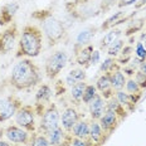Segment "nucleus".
<instances>
[{
  "label": "nucleus",
  "mask_w": 146,
  "mask_h": 146,
  "mask_svg": "<svg viewBox=\"0 0 146 146\" xmlns=\"http://www.w3.org/2000/svg\"><path fill=\"white\" fill-rule=\"evenodd\" d=\"M40 69L32 58H23L11 69L9 82L15 90L27 91L35 87L40 82Z\"/></svg>",
  "instance_id": "1"
},
{
  "label": "nucleus",
  "mask_w": 146,
  "mask_h": 146,
  "mask_svg": "<svg viewBox=\"0 0 146 146\" xmlns=\"http://www.w3.org/2000/svg\"><path fill=\"white\" fill-rule=\"evenodd\" d=\"M43 48V32L35 24H27L20 32L17 57L35 58Z\"/></svg>",
  "instance_id": "2"
},
{
  "label": "nucleus",
  "mask_w": 146,
  "mask_h": 146,
  "mask_svg": "<svg viewBox=\"0 0 146 146\" xmlns=\"http://www.w3.org/2000/svg\"><path fill=\"white\" fill-rule=\"evenodd\" d=\"M32 17L36 18L42 22V32L44 33L45 38L48 39L50 45L57 44L64 38L66 28L63 23L57 19L56 17H53L49 11H35Z\"/></svg>",
  "instance_id": "3"
},
{
  "label": "nucleus",
  "mask_w": 146,
  "mask_h": 146,
  "mask_svg": "<svg viewBox=\"0 0 146 146\" xmlns=\"http://www.w3.org/2000/svg\"><path fill=\"white\" fill-rule=\"evenodd\" d=\"M67 62H68V56H67L66 52L63 50L54 52L45 60V66H44L45 76L49 80H56L59 76V73L63 71V68L67 66Z\"/></svg>",
  "instance_id": "4"
},
{
  "label": "nucleus",
  "mask_w": 146,
  "mask_h": 146,
  "mask_svg": "<svg viewBox=\"0 0 146 146\" xmlns=\"http://www.w3.org/2000/svg\"><path fill=\"white\" fill-rule=\"evenodd\" d=\"M60 126V112L58 111L57 106L54 103H49L45 107L43 115H42L40 125H39V130L42 131L43 135H47L52 130H56Z\"/></svg>",
  "instance_id": "5"
},
{
  "label": "nucleus",
  "mask_w": 146,
  "mask_h": 146,
  "mask_svg": "<svg viewBox=\"0 0 146 146\" xmlns=\"http://www.w3.org/2000/svg\"><path fill=\"white\" fill-rule=\"evenodd\" d=\"M15 125L24 129L30 133L35 132V110L30 105H22V107L17 111L14 116Z\"/></svg>",
  "instance_id": "6"
},
{
  "label": "nucleus",
  "mask_w": 146,
  "mask_h": 146,
  "mask_svg": "<svg viewBox=\"0 0 146 146\" xmlns=\"http://www.w3.org/2000/svg\"><path fill=\"white\" fill-rule=\"evenodd\" d=\"M22 101L15 95L0 97V122L10 120L15 116L17 111L22 107Z\"/></svg>",
  "instance_id": "7"
},
{
  "label": "nucleus",
  "mask_w": 146,
  "mask_h": 146,
  "mask_svg": "<svg viewBox=\"0 0 146 146\" xmlns=\"http://www.w3.org/2000/svg\"><path fill=\"white\" fill-rule=\"evenodd\" d=\"M18 35H19V30H18L17 24L13 23L0 32V54H8L14 49L18 42Z\"/></svg>",
  "instance_id": "8"
},
{
  "label": "nucleus",
  "mask_w": 146,
  "mask_h": 146,
  "mask_svg": "<svg viewBox=\"0 0 146 146\" xmlns=\"http://www.w3.org/2000/svg\"><path fill=\"white\" fill-rule=\"evenodd\" d=\"M4 135L10 142L15 145H29L30 135L32 133L25 131L24 129L19 127L18 125H10L4 130Z\"/></svg>",
  "instance_id": "9"
},
{
  "label": "nucleus",
  "mask_w": 146,
  "mask_h": 146,
  "mask_svg": "<svg viewBox=\"0 0 146 146\" xmlns=\"http://www.w3.org/2000/svg\"><path fill=\"white\" fill-rule=\"evenodd\" d=\"M81 120V116L78 111L74 107H66L60 115V126L63 130L71 133L73 126Z\"/></svg>",
  "instance_id": "10"
},
{
  "label": "nucleus",
  "mask_w": 146,
  "mask_h": 146,
  "mask_svg": "<svg viewBox=\"0 0 146 146\" xmlns=\"http://www.w3.org/2000/svg\"><path fill=\"white\" fill-rule=\"evenodd\" d=\"M68 133L69 132L64 131L62 126H59L58 129L48 132L45 136L48 137L50 146H67V144H71L72 140V135H68Z\"/></svg>",
  "instance_id": "11"
},
{
  "label": "nucleus",
  "mask_w": 146,
  "mask_h": 146,
  "mask_svg": "<svg viewBox=\"0 0 146 146\" xmlns=\"http://www.w3.org/2000/svg\"><path fill=\"white\" fill-rule=\"evenodd\" d=\"M88 110H90L91 118L93 121H98L106 112V100L100 93H97L88 103Z\"/></svg>",
  "instance_id": "12"
},
{
  "label": "nucleus",
  "mask_w": 146,
  "mask_h": 146,
  "mask_svg": "<svg viewBox=\"0 0 146 146\" xmlns=\"http://www.w3.org/2000/svg\"><path fill=\"white\" fill-rule=\"evenodd\" d=\"M96 88L97 91L101 92V96L107 101L115 95L112 93V84H111V73H103L101 77L96 82Z\"/></svg>",
  "instance_id": "13"
},
{
  "label": "nucleus",
  "mask_w": 146,
  "mask_h": 146,
  "mask_svg": "<svg viewBox=\"0 0 146 146\" xmlns=\"http://www.w3.org/2000/svg\"><path fill=\"white\" fill-rule=\"evenodd\" d=\"M98 122H100V125H101L103 132L110 135V132L113 131L115 127L117 126L118 116L113 111H111V110H106V112L102 115V117L98 120Z\"/></svg>",
  "instance_id": "14"
},
{
  "label": "nucleus",
  "mask_w": 146,
  "mask_h": 146,
  "mask_svg": "<svg viewBox=\"0 0 146 146\" xmlns=\"http://www.w3.org/2000/svg\"><path fill=\"white\" fill-rule=\"evenodd\" d=\"M18 9H19V4L18 3H8L0 10V27H5L11 23L14 15L17 14Z\"/></svg>",
  "instance_id": "15"
},
{
  "label": "nucleus",
  "mask_w": 146,
  "mask_h": 146,
  "mask_svg": "<svg viewBox=\"0 0 146 146\" xmlns=\"http://www.w3.org/2000/svg\"><path fill=\"white\" fill-rule=\"evenodd\" d=\"M76 48H80L76 53V62L77 64H80L82 67H88L91 64V57L93 53V45L92 44H87L83 47L76 45Z\"/></svg>",
  "instance_id": "16"
},
{
  "label": "nucleus",
  "mask_w": 146,
  "mask_h": 146,
  "mask_svg": "<svg viewBox=\"0 0 146 146\" xmlns=\"http://www.w3.org/2000/svg\"><path fill=\"white\" fill-rule=\"evenodd\" d=\"M140 96L141 95H131V93L123 92V91H117V92L115 93V97H116L117 101L120 102L125 108H129V110L135 108Z\"/></svg>",
  "instance_id": "17"
},
{
  "label": "nucleus",
  "mask_w": 146,
  "mask_h": 146,
  "mask_svg": "<svg viewBox=\"0 0 146 146\" xmlns=\"http://www.w3.org/2000/svg\"><path fill=\"white\" fill-rule=\"evenodd\" d=\"M52 98V88L48 84H40L35 93V103L36 105H47Z\"/></svg>",
  "instance_id": "18"
},
{
  "label": "nucleus",
  "mask_w": 146,
  "mask_h": 146,
  "mask_svg": "<svg viewBox=\"0 0 146 146\" xmlns=\"http://www.w3.org/2000/svg\"><path fill=\"white\" fill-rule=\"evenodd\" d=\"M71 135L73 137H78V139H83V140L88 139V135H90V123L87 121L80 120L73 126Z\"/></svg>",
  "instance_id": "19"
},
{
  "label": "nucleus",
  "mask_w": 146,
  "mask_h": 146,
  "mask_svg": "<svg viewBox=\"0 0 146 146\" xmlns=\"http://www.w3.org/2000/svg\"><path fill=\"white\" fill-rule=\"evenodd\" d=\"M103 130L100 125L98 121H93L90 123V135H88V140L93 144H100L103 140Z\"/></svg>",
  "instance_id": "20"
},
{
  "label": "nucleus",
  "mask_w": 146,
  "mask_h": 146,
  "mask_svg": "<svg viewBox=\"0 0 146 146\" xmlns=\"http://www.w3.org/2000/svg\"><path fill=\"white\" fill-rule=\"evenodd\" d=\"M126 76L123 72H121L120 69L112 72L111 73V84H112V90L113 91H122L125 86H126Z\"/></svg>",
  "instance_id": "21"
},
{
  "label": "nucleus",
  "mask_w": 146,
  "mask_h": 146,
  "mask_svg": "<svg viewBox=\"0 0 146 146\" xmlns=\"http://www.w3.org/2000/svg\"><path fill=\"white\" fill-rule=\"evenodd\" d=\"M106 110H111V111H113L115 113H116L118 117H121V118L126 117V115H127L126 113V108H125L123 106L117 101L115 96L106 101Z\"/></svg>",
  "instance_id": "22"
},
{
  "label": "nucleus",
  "mask_w": 146,
  "mask_h": 146,
  "mask_svg": "<svg viewBox=\"0 0 146 146\" xmlns=\"http://www.w3.org/2000/svg\"><path fill=\"white\" fill-rule=\"evenodd\" d=\"M86 87H87L86 81L78 82V83H76L73 87H71V97H72L73 101H74V103L82 102V97H83Z\"/></svg>",
  "instance_id": "23"
},
{
  "label": "nucleus",
  "mask_w": 146,
  "mask_h": 146,
  "mask_svg": "<svg viewBox=\"0 0 146 146\" xmlns=\"http://www.w3.org/2000/svg\"><path fill=\"white\" fill-rule=\"evenodd\" d=\"M121 35V30L118 29H115V30H111L110 33H107L105 36L102 38V42H101V49H106L111 45L113 42H116L118 39V36Z\"/></svg>",
  "instance_id": "24"
},
{
  "label": "nucleus",
  "mask_w": 146,
  "mask_h": 146,
  "mask_svg": "<svg viewBox=\"0 0 146 146\" xmlns=\"http://www.w3.org/2000/svg\"><path fill=\"white\" fill-rule=\"evenodd\" d=\"M95 35V29L92 28H87L84 30H82L80 34L77 35V44L76 45H80V47H83V45L88 44L92 39V36Z\"/></svg>",
  "instance_id": "25"
},
{
  "label": "nucleus",
  "mask_w": 146,
  "mask_h": 146,
  "mask_svg": "<svg viewBox=\"0 0 146 146\" xmlns=\"http://www.w3.org/2000/svg\"><path fill=\"white\" fill-rule=\"evenodd\" d=\"M30 146H50L48 137L43 133H36L33 132L30 135V141H29Z\"/></svg>",
  "instance_id": "26"
},
{
  "label": "nucleus",
  "mask_w": 146,
  "mask_h": 146,
  "mask_svg": "<svg viewBox=\"0 0 146 146\" xmlns=\"http://www.w3.org/2000/svg\"><path fill=\"white\" fill-rule=\"evenodd\" d=\"M121 17H125V11H122V10H120V11H117L116 14L111 15V17L102 24L101 28L102 29H110V28H113V27L117 25V24H121L122 23V20H120Z\"/></svg>",
  "instance_id": "27"
},
{
  "label": "nucleus",
  "mask_w": 146,
  "mask_h": 146,
  "mask_svg": "<svg viewBox=\"0 0 146 146\" xmlns=\"http://www.w3.org/2000/svg\"><path fill=\"white\" fill-rule=\"evenodd\" d=\"M125 47V42L122 39H117L116 42H113L110 47L107 48V54L108 57H112V58H116L121 54V50Z\"/></svg>",
  "instance_id": "28"
},
{
  "label": "nucleus",
  "mask_w": 146,
  "mask_h": 146,
  "mask_svg": "<svg viewBox=\"0 0 146 146\" xmlns=\"http://www.w3.org/2000/svg\"><path fill=\"white\" fill-rule=\"evenodd\" d=\"M117 64H116V60L112 57H108L107 59L103 60V63L100 67V71L103 72V73H112L115 71H117Z\"/></svg>",
  "instance_id": "29"
},
{
  "label": "nucleus",
  "mask_w": 146,
  "mask_h": 146,
  "mask_svg": "<svg viewBox=\"0 0 146 146\" xmlns=\"http://www.w3.org/2000/svg\"><path fill=\"white\" fill-rule=\"evenodd\" d=\"M97 95V88L96 86H93V84H87L86 90H84V93H83V97H82V102L88 105L90 101L93 98Z\"/></svg>",
  "instance_id": "30"
},
{
  "label": "nucleus",
  "mask_w": 146,
  "mask_h": 146,
  "mask_svg": "<svg viewBox=\"0 0 146 146\" xmlns=\"http://www.w3.org/2000/svg\"><path fill=\"white\" fill-rule=\"evenodd\" d=\"M125 88H126L127 93H131V95H141V88H140V86L136 83V81L133 80V78L127 80Z\"/></svg>",
  "instance_id": "31"
},
{
  "label": "nucleus",
  "mask_w": 146,
  "mask_h": 146,
  "mask_svg": "<svg viewBox=\"0 0 146 146\" xmlns=\"http://www.w3.org/2000/svg\"><path fill=\"white\" fill-rule=\"evenodd\" d=\"M69 77H72L73 80H76L77 82H82V81H86V72H84V69H81V68H74L72 69L71 72L68 73Z\"/></svg>",
  "instance_id": "32"
},
{
  "label": "nucleus",
  "mask_w": 146,
  "mask_h": 146,
  "mask_svg": "<svg viewBox=\"0 0 146 146\" xmlns=\"http://www.w3.org/2000/svg\"><path fill=\"white\" fill-rule=\"evenodd\" d=\"M133 80L136 81V83L139 84L141 90H146V74H144L141 71H136Z\"/></svg>",
  "instance_id": "33"
},
{
  "label": "nucleus",
  "mask_w": 146,
  "mask_h": 146,
  "mask_svg": "<svg viewBox=\"0 0 146 146\" xmlns=\"http://www.w3.org/2000/svg\"><path fill=\"white\" fill-rule=\"evenodd\" d=\"M135 53H136V57H137L139 59H141L142 62L146 60V48H145V45L142 44L141 42H139V43L136 44Z\"/></svg>",
  "instance_id": "34"
},
{
  "label": "nucleus",
  "mask_w": 146,
  "mask_h": 146,
  "mask_svg": "<svg viewBox=\"0 0 146 146\" xmlns=\"http://www.w3.org/2000/svg\"><path fill=\"white\" fill-rule=\"evenodd\" d=\"M91 141L88 140V141H86V140L83 139H78V137H73L72 136V140H71V146H91Z\"/></svg>",
  "instance_id": "35"
},
{
  "label": "nucleus",
  "mask_w": 146,
  "mask_h": 146,
  "mask_svg": "<svg viewBox=\"0 0 146 146\" xmlns=\"http://www.w3.org/2000/svg\"><path fill=\"white\" fill-rule=\"evenodd\" d=\"M139 1L140 0H120L117 5L120 8H125V7H130V5H132V4H137Z\"/></svg>",
  "instance_id": "36"
},
{
  "label": "nucleus",
  "mask_w": 146,
  "mask_h": 146,
  "mask_svg": "<svg viewBox=\"0 0 146 146\" xmlns=\"http://www.w3.org/2000/svg\"><path fill=\"white\" fill-rule=\"evenodd\" d=\"M100 60V50H93L92 57H91V64H97Z\"/></svg>",
  "instance_id": "37"
},
{
  "label": "nucleus",
  "mask_w": 146,
  "mask_h": 146,
  "mask_svg": "<svg viewBox=\"0 0 146 146\" xmlns=\"http://www.w3.org/2000/svg\"><path fill=\"white\" fill-rule=\"evenodd\" d=\"M140 71L144 73V74H146V60H144V62L140 64Z\"/></svg>",
  "instance_id": "38"
},
{
  "label": "nucleus",
  "mask_w": 146,
  "mask_h": 146,
  "mask_svg": "<svg viewBox=\"0 0 146 146\" xmlns=\"http://www.w3.org/2000/svg\"><path fill=\"white\" fill-rule=\"evenodd\" d=\"M145 5H146V0H140V1L137 3V4H135V7L136 8H142V7H145Z\"/></svg>",
  "instance_id": "39"
},
{
  "label": "nucleus",
  "mask_w": 146,
  "mask_h": 146,
  "mask_svg": "<svg viewBox=\"0 0 146 146\" xmlns=\"http://www.w3.org/2000/svg\"><path fill=\"white\" fill-rule=\"evenodd\" d=\"M0 146H10L8 141H4V140H0Z\"/></svg>",
  "instance_id": "40"
},
{
  "label": "nucleus",
  "mask_w": 146,
  "mask_h": 146,
  "mask_svg": "<svg viewBox=\"0 0 146 146\" xmlns=\"http://www.w3.org/2000/svg\"><path fill=\"white\" fill-rule=\"evenodd\" d=\"M3 135H4V130H3V129H0V140H1Z\"/></svg>",
  "instance_id": "41"
},
{
  "label": "nucleus",
  "mask_w": 146,
  "mask_h": 146,
  "mask_svg": "<svg viewBox=\"0 0 146 146\" xmlns=\"http://www.w3.org/2000/svg\"><path fill=\"white\" fill-rule=\"evenodd\" d=\"M76 1H77V3H81V4H82V3H86L87 0H76Z\"/></svg>",
  "instance_id": "42"
},
{
  "label": "nucleus",
  "mask_w": 146,
  "mask_h": 146,
  "mask_svg": "<svg viewBox=\"0 0 146 146\" xmlns=\"http://www.w3.org/2000/svg\"><path fill=\"white\" fill-rule=\"evenodd\" d=\"M14 146H25V145H14Z\"/></svg>",
  "instance_id": "43"
},
{
  "label": "nucleus",
  "mask_w": 146,
  "mask_h": 146,
  "mask_svg": "<svg viewBox=\"0 0 146 146\" xmlns=\"http://www.w3.org/2000/svg\"><path fill=\"white\" fill-rule=\"evenodd\" d=\"M144 45H145V48H146V40L144 42Z\"/></svg>",
  "instance_id": "44"
},
{
  "label": "nucleus",
  "mask_w": 146,
  "mask_h": 146,
  "mask_svg": "<svg viewBox=\"0 0 146 146\" xmlns=\"http://www.w3.org/2000/svg\"><path fill=\"white\" fill-rule=\"evenodd\" d=\"M145 27H146V24H145Z\"/></svg>",
  "instance_id": "45"
}]
</instances>
